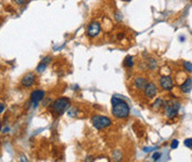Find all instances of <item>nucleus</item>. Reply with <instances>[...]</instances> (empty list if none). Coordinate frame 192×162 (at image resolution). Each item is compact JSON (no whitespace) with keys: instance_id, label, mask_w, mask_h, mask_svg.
<instances>
[{"instance_id":"aec40b11","label":"nucleus","mask_w":192,"mask_h":162,"mask_svg":"<svg viewBox=\"0 0 192 162\" xmlns=\"http://www.w3.org/2000/svg\"><path fill=\"white\" fill-rule=\"evenodd\" d=\"M115 19H116L117 21H121L123 20V15H121V12H119V11H117L116 13L114 15Z\"/></svg>"},{"instance_id":"39448f33","label":"nucleus","mask_w":192,"mask_h":162,"mask_svg":"<svg viewBox=\"0 0 192 162\" xmlns=\"http://www.w3.org/2000/svg\"><path fill=\"white\" fill-rule=\"evenodd\" d=\"M99 32H101V24L97 21H93L89 24L87 27V31H86V34L89 38H96L98 36Z\"/></svg>"},{"instance_id":"393cba45","label":"nucleus","mask_w":192,"mask_h":162,"mask_svg":"<svg viewBox=\"0 0 192 162\" xmlns=\"http://www.w3.org/2000/svg\"><path fill=\"white\" fill-rule=\"evenodd\" d=\"M124 1H132V0H124Z\"/></svg>"},{"instance_id":"dca6fc26","label":"nucleus","mask_w":192,"mask_h":162,"mask_svg":"<svg viewBox=\"0 0 192 162\" xmlns=\"http://www.w3.org/2000/svg\"><path fill=\"white\" fill-rule=\"evenodd\" d=\"M183 66H185V69L187 70L189 73H191L192 72V63L189 61H185V63H183Z\"/></svg>"},{"instance_id":"412c9836","label":"nucleus","mask_w":192,"mask_h":162,"mask_svg":"<svg viewBox=\"0 0 192 162\" xmlns=\"http://www.w3.org/2000/svg\"><path fill=\"white\" fill-rule=\"evenodd\" d=\"M160 157H161V153L160 152H155L154 155H152V160L154 161H157V160H159Z\"/></svg>"},{"instance_id":"b1692460","label":"nucleus","mask_w":192,"mask_h":162,"mask_svg":"<svg viewBox=\"0 0 192 162\" xmlns=\"http://www.w3.org/2000/svg\"><path fill=\"white\" fill-rule=\"evenodd\" d=\"M21 161H28V159H27V158H24V157H21Z\"/></svg>"},{"instance_id":"0eeeda50","label":"nucleus","mask_w":192,"mask_h":162,"mask_svg":"<svg viewBox=\"0 0 192 162\" xmlns=\"http://www.w3.org/2000/svg\"><path fill=\"white\" fill-rule=\"evenodd\" d=\"M36 82V74L30 72V73H27L21 79V85L23 87H31Z\"/></svg>"},{"instance_id":"4be33fe9","label":"nucleus","mask_w":192,"mask_h":162,"mask_svg":"<svg viewBox=\"0 0 192 162\" xmlns=\"http://www.w3.org/2000/svg\"><path fill=\"white\" fill-rule=\"evenodd\" d=\"M15 3L18 6H22V5H24L25 2H27V0H13Z\"/></svg>"},{"instance_id":"4468645a","label":"nucleus","mask_w":192,"mask_h":162,"mask_svg":"<svg viewBox=\"0 0 192 162\" xmlns=\"http://www.w3.org/2000/svg\"><path fill=\"white\" fill-rule=\"evenodd\" d=\"M164 100H162L161 98H158L156 101H155V104H154V108H155V109H160L162 106H164Z\"/></svg>"},{"instance_id":"2eb2a0df","label":"nucleus","mask_w":192,"mask_h":162,"mask_svg":"<svg viewBox=\"0 0 192 162\" xmlns=\"http://www.w3.org/2000/svg\"><path fill=\"white\" fill-rule=\"evenodd\" d=\"M68 116H71V117H75V116H77V108H70L68 109Z\"/></svg>"},{"instance_id":"f3484780","label":"nucleus","mask_w":192,"mask_h":162,"mask_svg":"<svg viewBox=\"0 0 192 162\" xmlns=\"http://www.w3.org/2000/svg\"><path fill=\"white\" fill-rule=\"evenodd\" d=\"M185 146L187 148H192V138H189V139L185 140Z\"/></svg>"},{"instance_id":"20e7f679","label":"nucleus","mask_w":192,"mask_h":162,"mask_svg":"<svg viewBox=\"0 0 192 162\" xmlns=\"http://www.w3.org/2000/svg\"><path fill=\"white\" fill-rule=\"evenodd\" d=\"M179 109H180V103H178V101L170 100L164 104V114H166L167 118L169 119L177 116Z\"/></svg>"},{"instance_id":"5701e85b","label":"nucleus","mask_w":192,"mask_h":162,"mask_svg":"<svg viewBox=\"0 0 192 162\" xmlns=\"http://www.w3.org/2000/svg\"><path fill=\"white\" fill-rule=\"evenodd\" d=\"M3 110H5V105H3V104H0V114H1V113H2Z\"/></svg>"},{"instance_id":"a211bd4d","label":"nucleus","mask_w":192,"mask_h":162,"mask_svg":"<svg viewBox=\"0 0 192 162\" xmlns=\"http://www.w3.org/2000/svg\"><path fill=\"white\" fill-rule=\"evenodd\" d=\"M178 146H179V141L177 139H173L171 142V149H177Z\"/></svg>"},{"instance_id":"9b49d317","label":"nucleus","mask_w":192,"mask_h":162,"mask_svg":"<svg viewBox=\"0 0 192 162\" xmlns=\"http://www.w3.org/2000/svg\"><path fill=\"white\" fill-rule=\"evenodd\" d=\"M147 85V81L146 79H144V77H137L136 79H135V87H136L137 89H145V87H146Z\"/></svg>"},{"instance_id":"f257e3e1","label":"nucleus","mask_w":192,"mask_h":162,"mask_svg":"<svg viewBox=\"0 0 192 162\" xmlns=\"http://www.w3.org/2000/svg\"><path fill=\"white\" fill-rule=\"evenodd\" d=\"M111 104H113V107H111V114L114 115L116 118L125 119L129 116V114H130V108H129L128 104H127L125 100L114 96L111 98Z\"/></svg>"},{"instance_id":"6ab92c4d","label":"nucleus","mask_w":192,"mask_h":162,"mask_svg":"<svg viewBox=\"0 0 192 162\" xmlns=\"http://www.w3.org/2000/svg\"><path fill=\"white\" fill-rule=\"evenodd\" d=\"M148 66H149V69H152L154 70L155 67H156V61L155 60H148Z\"/></svg>"},{"instance_id":"1a4fd4ad","label":"nucleus","mask_w":192,"mask_h":162,"mask_svg":"<svg viewBox=\"0 0 192 162\" xmlns=\"http://www.w3.org/2000/svg\"><path fill=\"white\" fill-rule=\"evenodd\" d=\"M144 91H145V96L147 98H154L157 95V87L154 83H147Z\"/></svg>"},{"instance_id":"f03ea898","label":"nucleus","mask_w":192,"mask_h":162,"mask_svg":"<svg viewBox=\"0 0 192 162\" xmlns=\"http://www.w3.org/2000/svg\"><path fill=\"white\" fill-rule=\"evenodd\" d=\"M70 105H71V100L70 99L66 98V97H61V98H58L56 100H54L53 104H51V110L55 115L60 116L70 107Z\"/></svg>"},{"instance_id":"f8f14e48","label":"nucleus","mask_w":192,"mask_h":162,"mask_svg":"<svg viewBox=\"0 0 192 162\" xmlns=\"http://www.w3.org/2000/svg\"><path fill=\"white\" fill-rule=\"evenodd\" d=\"M124 66L128 67V69H132L134 66V58L132 55H127L124 60Z\"/></svg>"},{"instance_id":"ddd939ff","label":"nucleus","mask_w":192,"mask_h":162,"mask_svg":"<svg viewBox=\"0 0 192 162\" xmlns=\"http://www.w3.org/2000/svg\"><path fill=\"white\" fill-rule=\"evenodd\" d=\"M46 65H48V63H46L44 61L41 62V63L37 66V73H42V72L46 69Z\"/></svg>"},{"instance_id":"423d86ee","label":"nucleus","mask_w":192,"mask_h":162,"mask_svg":"<svg viewBox=\"0 0 192 162\" xmlns=\"http://www.w3.org/2000/svg\"><path fill=\"white\" fill-rule=\"evenodd\" d=\"M44 97H46V93H44V91L37 89V91L32 92V93H31V96H30L31 104H32L34 107H37L39 103H40L42 99H44Z\"/></svg>"},{"instance_id":"9d476101","label":"nucleus","mask_w":192,"mask_h":162,"mask_svg":"<svg viewBox=\"0 0 192 162\" xmlns=\"http://www.w3.org/2000/svg\"><path fill=\"white\" fill-rule=\"evenodd\" d=\"M181 91L183 93H190L192 91V77H188L181 85Z\"/></svg>"},{"instance_id":"6e6552de","label":"nucleus","mask_w":192,"mask_h":162,"mask_svg":"<svg viewBox=\"0 0 192 162\" xmlns=\"http://www.w3.org/2000/svg\"><path fill=\"white\" fill-rule=\"evenodd\" d=\"M160 86L164 91H171L173 87V81L170 76H162L160 79Z\"/></svg>"},{"instance_id":"7ed1b4c3","label":"nucleus","mask_w":192,"mask_h":162,"mask_svg":"<svg viewBox=\"0 0 192 162\" xmlns=\"http://www.w3.org/2000/svg\"><path fill=\"white\" fill-rule=\"evenodd\" d=\"M92 124L95 127L96 129L102 130V129H106L111 125V120L108 117L105 116H101V115H95V116L92 117Z\"/></svg>"}]
</instances>
